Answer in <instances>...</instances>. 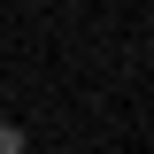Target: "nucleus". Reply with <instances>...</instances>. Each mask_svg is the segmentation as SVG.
<instances>
[{
	"label": "nucleus",
	"instance_id": "obj_1",
	"mask_svg": "<svg viewBox=\"0 0 154 154\" xmlns=\"http://www.w3.org/2000/svg\"><path fill=\"white\" fill-rule=\"evenodd\" d=\"M0 154H23V131H16V123H0Z\"/></svg>",
	"mask_w": 154,
	"mask_h": 154
}]
</instances>
